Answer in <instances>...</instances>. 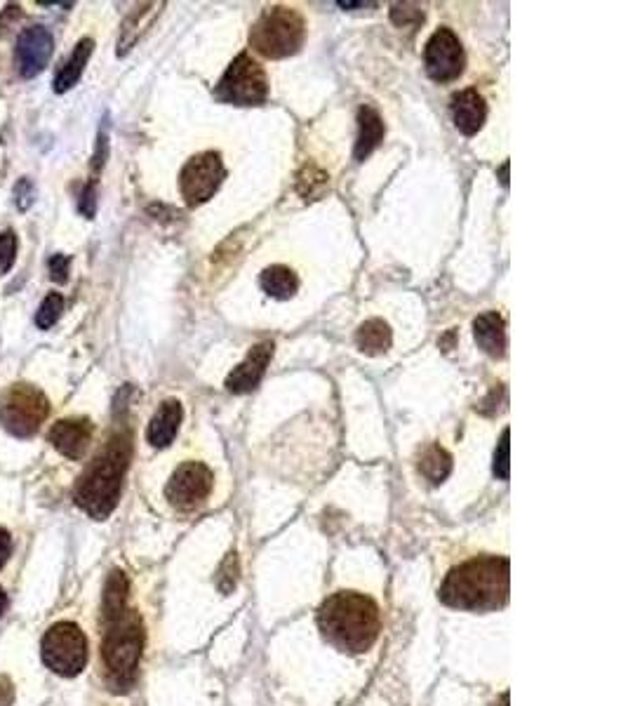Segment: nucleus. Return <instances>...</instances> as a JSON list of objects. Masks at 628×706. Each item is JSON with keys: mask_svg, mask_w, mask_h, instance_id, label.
<instances>
[{"mask_svg": "<svg viewBox=\"0 0 628 706\" xmlns=\"http://www.w3.org/2000/svg\"><path fill=\"white\" fill-rule=\"evenodd\" d=\"M184 410L182 403L170 398V401L160 403V408L156 410V415L151 417L149 429H146V441H149L153 448H167L172 441H175L179 424H182Z\"/></svg>", "mask_w": 628, "mask_h": 706, "instance_id": "16", "label": "nucleus"}, {"mask_svg": "<svg viewBox=\"0 0 628 706\" xmlns=\"http://www.w3.org/2000/svg\"><path fill=\"white\" fill-rule=\"evenodd\" d=\"M384 132H386V128H384L382 116H379L372 106H360L358 139H356V151H353L356 161H365V158L370 156V153L377 149L379 144H382Z\"/></svg>", "mask_w": 628, "mask_h": 706, "instance_id": "18", "label": "nucleus"}, {"mask_svg": "<svg viewBox=\"0 0 628 706\" xmlns=\"http://www.w3.org/2000/svg\"><path fill=\"white\" fill-rule=\"evenodd\" d=\"M509 438L511 431L504 429L501 431L499 445L497 450H494V476L501 478V481H509Z\"/></svg>", "mask_w": 628, "mask_h": 706, "instance_id": "26", "label": "nucleus"}, {"mask_svg": "<svg viewBox=\"0 0 628 706\" xmlns=\"http://www.w3.org/2000/svg\"><path fill=\"white\" fill-rule=\"evenodd\" d=\"M5 608H8V596H5V591L0 589V617H3Z\"/></svg>", "mask_w": 628, "mask_h": 706, "instance_id": "35", "label": "nucleus"}, {"mask_svg": "<svg viewBox=\"0 0 628 706\" xmlns=\"http://www.w3.org/2000/svg\"><path fill=\"white\" fill-rule=\"evenodd\" d=\"M104 643L102 659L106 669V683L111 690L125 692L137 678L139 657H142L144 631L135 610L125 608L113 615H104Z\"/></svg>", "mask_w": 628, "mask_h": 706, "instance_id": "4", "label": "nucleus"}, {"mask_svg": "<svg viewBox=\"0 0 628 706\" xmlns=\"http://www.w3.org/2000/svg\"><path fill=\"white\" fill-rule=\"evenodd\" d=\"M156 8L160 5H142V8H137L132 15L125 19L123 31H120V41H118V55H125L130 48H135V43L139 41V36H142V26H149L151 17L156 15Z\"/></svg>", "mask_w": 628, "mask_h": 706, "instance_id": "23", "label": "nucleus"}, {"mask_svg": "<svg viewBox=\"0 0 628 706\" xmlns=\"http://www.w3.org/2000/svg\"><path fill=\"white\" fill-rule=\"evenodd\" d=\"M391 19L396 26H410V24H422L424 22V12L412 8V5H393Z\"/></svg>", "mask_w": 628, "mask_h": 706, "instance_id": "28", "label": "nucleus"}, {"mask_svg": "<svg viewBox=\"0 0 628 706\" xmlns=\"http://www.w3.org/2000/svg\"><path fill=\"white\" fill-rule=\"evenodd\" d=\"M92 50H95V41H92V38H83V41L76 45V50L71 52L69 62H66L62 66V71L57 73L55 92L62 95V92L71 90L73 85L80 81V76H83V69H85V64H88Z\"/></svg>", "mask_w": 628, "mask_h": 706, "instance_id": "21", "label": "nucleus"}, {"mask_svg": "<svg viewBox=\"0 0 628 706\" xmlns=\"http://www.w3.org/2000/svg\"><path fill=\"white\" fill-rule=\"evenodd\" d=\"M132 457V438L125 431H120L109 443L104 445V450L99 452L85 474L80 476L76 485V504L85 514L104 521L111 516V511L116 509L120 499V488H123L125 471L130 466Z\"/></svg>", "mask_w": 628, "mask_h": 706, "instance_id": "3", "label": "nucleus"}, {"mask_svg": "<svg viewBox=\"0 0 628 706\" xmlns=\"http://www.w3.org/2000/svg\"><path fill=\"white\" fill-rule=\"evenodd\" d=\"M356 344L360 351L367 353V356L386 353L393 344L389 323L382 321V318H370V321H365L356 332Z\"/></svg>", "mask_w": 628, "mask_h": 706, "instance_id": "20", "label": "nucleus"}, {"mask_svg": "<svg viewBox=\"0 0 628 706\" xmlns=\"http://www.w3.org/2000/svg\"><path fill=\"white\" fill-rule=\"evenodd\" d=\"M64 311V297L57 295V292H52L43 299V304H40V309L36 313V325L40 330H50L52 325L59 321V316H62Z\"/></svg>", "mask_w": 628, "mask_h": 706, "instance_id": "25", "label": "nucleus"}, {"mask_svg": "<svg viewBox=\"0 0 628 706\" xmlns=\"http://www.w3.org/2000/svg\"><path fill=\"white\" fill-rule=\"evenodd\" d=\"M50 443L59 455L69 459H80L88 452L92 443V424L90 419H62L50 429Z\"/></svg>", "mask_w": 628, "mask_h": 706, "instance_id": "14", "label": "nucleus"}, {"mask_svg": "<svg viewBox=\"0 0 628 706\" xmlns=\"http://www.w3.org/2000/svg\"><path fill=\"white\" fill-rule=\"evenodd\" d=\"M450 471H452L450 452L440 448L436 443L429 445V448L422 452V457H419V474L433 485L443 483L445 478L450 476Z\"/></svg>", "mask_w": 628, "mask_h": 706, "instance_id": "22", "label": "nucleus"}, {"mask_svg": "<svg viewBox=\"0 0 628 706\" xmlns=\"http://www.w3.org/2000/svg\"><path fill=\"white\" fill-rule=\"evenodd\" d=\"M509 586V558H471L445 577L440 586V601L459 610H497L509 601Z\"/></svg>", "mask_w": 628, "mask_h": 706, "instance_id": "1", "label": "nucleus"}, {"mask_svg": "<svg viewBox=\"0 0 628 706\" xmlns=\"http://www.w3.org/2000/svg\"><path fill=\"white\" fill-rule=\"evenodd\" d=\"M327 184H330L327 172H323L318 168V165H313V163L304 165L302 172L297 175V191L304 201H318V198L325 193Z\"/></svg>", "mask_w": 628, "mask_h": 706, "instance_id": "24", "label": "nucleus"}, {"mask_svg": "<svg viewBox=\"0 0 628 706\" xmlns=\"http://www.w3.org/2000/svg\"><path fill=\"white\" fill-rule=\"evenodd\" d=\"M17 259V236L15 231H3L0 233V276L8 273L12 266H15Z\"/></svg>", "mask_w": 628, "mask_h": 706, "instance_id": "27", "label": "nucleus"}, {"mask_svg": "<svg viewBox=\"0 0 628 706\" xmlns=\"http://www.w3.org/2000/svg\"><path fill=\"white\" fill-rule=\"evenodd\" d=\"M78 210L83 212V215L88 217V219L95 217V210H97V186H95V182H90L83 189V196H80V201H78Z\"/></svg>", "mask_w": 628, "mask_h": 706, "instance_id": "29", "label": "nucleus"}, {"mask_svg": "<svg viewBox=\"0 0 628 706\" xmlns=\"http://www.w3.org/2000/svg\"><path fill=\"white\" fill-rule=\"evenodd\" d=\"M259 285H262V290L273 299H290V297L297 295L299 278H297V273L290 269V266L273 264V266H266V269L262 271V276H259Z\"/></svg>", "mask_w": 628, "mask_h": 706, "instance_id": "19", "label": "nucleus"}, {"mask_svg": "<svg viewBox=\"0 0 628 706\" xmlns=\"http://www.w3.org/2000/svg\"><path fill=\"white\" fill-rule=\"evenodd\" d=\"M212 485H215V476L203 462H184L170 476L165 497L175 509L191 511L210 497Z\"/></svg>", "mask_w": 628, "mask_h": 706, "instance_id": "10", "label": "nucleus"}, {"mask_svg": "<svg viewBox=\"0 0 628 706\" xmlns=\"http://www.w3.org/2000/svg\"><path fill=\"white\" fill-rule=\"evenodd\" d=\"M43 662L59 676H76L88 664V638L78 624L59 622L50 626L40 643Z\"/></svg>", "mask_w": 628, "mask_h": 706, "instance_id": "8", "label": "nucleus"}, {"mask_svg": "<svg viewBox=\"0 0 628 706\" xmlns=\"http://www.w3.org/2000/svg\"><path fill=\"white\" fill-rule=\"evenodd\" d=\"M15 702V688L5 676H0V706H10Z\"/></svg>", "mask_w": 628, "mask_h": 706, "instance_id": "32", "label": "nucleus"}, {"mask_svg": "<svg viewBox=\"0 0 628 706\" xmlns=\"http://www.w3.org/2000/svg\"><path fill=\"white\" fill-rule=\"evenodd\" d=\"M501 184L509 186V163H504V168H501Z\"/></svg>", "mask_w": 628, "mask_h": 706, "instance_id": "34", "label": "nucleus"}, {"mask_svg": "<svg viewBox=\"0 0 628 706\" xmlns=\"http://www.w3.org/2000/svg\"><path fill=\"white\" fill-rule=\"evenodd\" d=\"M226 177L222 156L217 151H203L198 156H193L189 163L182 168L179 175V189H182L184 201L196 208L203 205L215 196L219 186H222Z\"/></svg>", "mask_w": 628, "mask_h": 706, "instance_id": "9", "label": "nucleus"}, {"mask_svg": "<svg viewBox=\"0 0 628 706\" xmlns=\"http://www.w3.org/2000/svg\"><path fill=\"white\" fill-rule=\"evenodd\" d=\"M48 412V398L31 384H15L0 398V424L15 438L36 436Z\"/></svg>", "mask_w": 628, "mask_h": 706, "instance_id": "6", "label": "nucleus"}, {"mask_svg": "<svg viewBox=\"0 0 628 706\" xmlns=\"http://www.w3.org/2000/svg\"><path fill=\"white\" fill-rule=\"evenodd\" d=\"M473 337L487 356L501 358L506 353V325L497 311L480 313L473 321Z\"/></svg>", "mask_w": 628, "mask_h": 706, "instance_id": "17", "label": "nucleus"}, {"mask_svg": "<svg viewBox=\"0 0 628 706\" xmlns=\"http://www.w3.org/2000/svg\"><path fill=\"white\" fill-rule=\"evenodd\" d=\"M273 358V342H262L252 346L250 353L245 356V361L238 368L231 370V375L226 377V389L231 394H250L252 389H257V384L262 382L266 368H269Z\"/></svg>", "mask_w": 628, "mask_h": 706, "instance_id": "13", "label": "nucleus"}, {"mask_svg": "<svg viewBox=\"0 0 628 706\" xmlns=\"http://www.w3.org/2000/svg\"><path fill=\"white\" fill-rule=\"evenodd\" d=\"M10 554H12V537H10L8 530L0 528V568L8 563Z\"/></svg>", "mask_w": 628, "mask_h": 706, "instance_id": "31", "label": "nucleus"}, {"mask_svg": "<svg viewBox=\"0 0 628 706\" xmlns=\"http://www.w3.org/2000/svg\"><path fill=\"white\" fill-rule=\"evenodd\" d=\"M306 38V22L295 8L276 5L262 12L250 31V45L266 59L297 55Z\"/></svg>", "mask_w": 628, "mask_h": 706, "instance_id": "5", "label": "nucleus"}, {"mask_svg": "<svg viewBox=\"0 0 628 706\" xmlns=\"http://www.w3.org/2000/svg\"><path fill=\"white\" fill-rule=\"evenodd\" d=\"M215 97L224 104L257 106L269 97V81L266 71L250 55H238L224 71L222 81L217 83Z\"/></svg>", "mask_w": 628, "mask_h": 706, "instance_id": "7", "label": "nucleus"}, {"mask_svg": "<svg viewBox=\"0 0 628 706\" xmlns=\"http://www.w3.org/2000/svg\"><path fill=\"white\" fill-rule=\"evenodd\" d=\"M466 64L464 48L452 29H438L424 48L426 73L438 83H450L462 76Z\"/></svg>", "mask_w": 628, "mask_h": 706, "instance_id": "11", "label": "nucleus"}, {"mask_svg": "<svg viewBox=\"0 0 628 706\" xmlns=\"http://www.w3.org/2000/svg\"><path fill=\"white\" fill-rule=\"evenodd\" d=\"M69 264L71 259L66 255H55L50 259V276L55 283H66L69 281Z\"/></svg>", "mask_w": 628, "mask_h": 706, "instance_id": "30", "label": "nucleus"}, {"mask_svg": "<svg viewBox=\"0 0 628 706\" xmlns=\"http://www.w3.org/2000/svg\"><path fill=\"white\" fill-rule=\"evenodd\" d=\"M318 626L325 641L351 655L367 652L382 631L377 603L356 591H337L318 610Z\"/></svg>", "mask_w": 628, "mask_h": 706, "instance_id": "2", "label": "nucleus"}, {"mask_svg": "<svg viewBox=\"0 0 628 706\" xmlns=\"http://www.w3.org/2000/svg\"><path fill=\"white\" fill-rule=\"evenodd\" d=\"M52 48H55V41H52V33L45 29V26H29V29H24L19 33L15 50L17 71L22 73L24 78L38 76V73L48 66Z\"/></svg>", "mask_w": 628, "mask_h": 706, "instance_id": "12", "label": "nucleus"}, {"mask_svg": "<svg viewBox=\"0 0 628 706\" xmlns=\"http://www.w3.org/2000/svg\"><path fill=\"white\" fill-rule=\"evenodd\" d=\"M452 118L457 130L466 137H473L485 125L487 104L478 90H462L452 97Z\"/></svg>", "mask_w": 628, "mask_h": 706, "instance_id": "15", "label": "nucleus"}, {"mask_svg": "<svg viewBox=\"0 0 628 706\" xmlns=\"http://www.w3.org/2000/svg\"><path fill=\"white\" fill-rule=\"evenodd\" d=\"M367 3H351V0H339V8L351 10V8H365Z\"/></svg>", "mask_w": 628, "mask_h": 706, "instance_id": "33", "label": "nucleus"}]
</instances>
